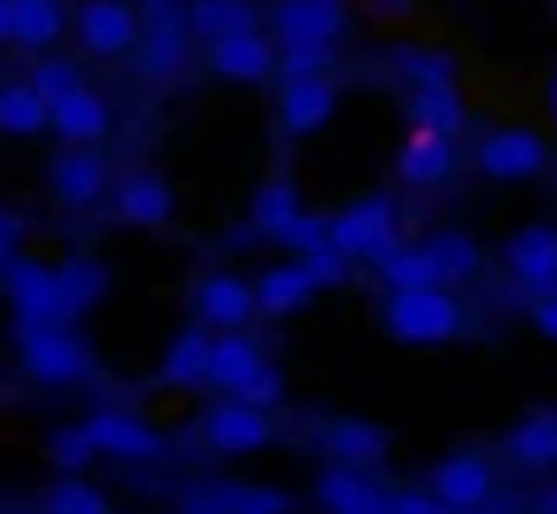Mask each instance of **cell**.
Listing matches in <instances>:
<instances>
[{
  "mask_svg": "<svg viewBox=\"0 0 557 514\" xmlns=\"http://www.w3.org/2000/svg\"><path fill=\"white\" fill-rule=\"evenodd\" d=\"M459 323L465 313L448 296V285H410V291H394L388 302V329L410 345H443L459 334Z\"/></svg>",
  "mask_w": 557,
  "mask_h": 514,
  "instance_id": "1",
  "label": "cell"
},
{
  "mask_svg": "<svg viewBox=\"0 0 557 514\" xmlns=\"http://www.w3.org/2000/svg\"><path fill=\"white\" fill-rule=\"evenodd\" d=\"M329 241L339 252H350V257H372V264L388 257L399 246V208H394V197H367V203L334 213L329 219Z\"/></svg>",
  "mask_w": 557,
  "mask_h": 514,
  "instance_id": "2",
  "label": "cell"
},
{
  "mask_svg": "<svg viewBox=\"0 0 557 514\" xmlns=\"http://www.w3.org/2000/svg\"><path fill=\"white\" fill-rule=\"evenodd\" d=\"M7 296H12V307H17V329L72 323V313H66V302H61L55 269L34 264V257H12V269H7Z\"/></svg>",
  "mask_w": 557,
  "mask_h": 514,
  "instance_id": "3",
  "label": "cell"
},
{
  "mask_svg": "<svg viewBox=\"0 0 557 514\" xmlns=\"http://www.w3.org/2000/svg\"><path fill=\"white\" fill-rule=\"evenodd\" d=\"M23 362L34 378L45 383H72L94 367L88 345L72 334V323H39V329H23Z\"/></svg>",
  "mask_w": 557,
  "mask_h": 514,
  "instance_id": "4",
  "label": "cell"
},
{
  "mask_svg": "<svg viewBox=\"0 0 557 514\" xmlns=\"http://www.w3.org/2000/svg\"><path fill=\"white\" fill-rule=\"evenodd\" d=\"M503 264H508V274H513L519 291L557 296V230L552 224H524L519 235H508Z\"/></svg>",
  "mask_w": 557,
  "mask_h": 514,
  "instance_id": "5",
  "label": "cell"
},
{
  "mask_svg": "<svg viewBox=\"0 0 557 514\" xmlns=\"http://www.w3.org/2000/svg\"><path fill=\"white\" fill-rule=\"evenodd\" d=\"M475 164L492 181H530V175L546 170V143L535 132H524V126H508V132H492L475 148Z\"/></svg>",
  "mask_w": 557,
  "mask_h": 514,
  "instance_id": "6",
  "label": "cell"
},
{
  "mask_svg": "<svg viewBox=\"0 0 557 514\" xmlns=\"http://www.w3.org/2000/svg\"><path fill=\"white\" fill-rule=\"evenodd\" d=\"M77 34H83L88 56H126L137 45L143 23L132 17V7H121V0H88L77 12Z\"/></svg>",
  "mask_w": 557,
  "mask_h": 514,
  "instance_id": "7",
  "label": "cell"
},
{
  "mask_svg": "<svg viewBox=\"0 0 557 514\" xmlns=\"http://www.w3.org/2000/svg\"><path fill=\"white\" fill-rule=\"evenodd\" d=\"M208 61H213V72H224L235 83H257V77H268L278 66L273 50H268V39L257 28H235L224 39H208Z\"/></svg>",
  "mask_w": 557,
  "mask_h": 514,
  "instance_id": "8",
  "label": "cell"
},
{
  "mask_svg": "<svg viewBox=\"0 0 557 514\" xmlns=\"http://www.w3.org/2000/svg\"><path fill=\"white\" fill-rule=\"evenodd\" d=\"M278 115H285V132H290V137H312V132L334 115V83H329L323 72L290 77V83H285V105H278Z\"/></svg>",
  "mask_w": 557,
  "mask_h": 514,
  "instance_id": "9",
  "label": "cell"
},
{
  "mask_svg": "<svg viewBox=\"0 0 557 514\" xmlns=\"http://www.w3.org/2000/svg\"><path fill=\"white\" fill-rule=\"evenodd\" d=\"M268 438H273V427H268L262 405L235 400V405H219V411L208 416V443H213L219 454H251V449H262Z\"/></svg>",
  "mask_w": 557,
  "mask_h": 514,
  "instance_id": "10",
  "label": "cell"
},
{
  "mask_svg": "<svg viewBox=\"0 0 557 514\" xmlns=\"http://www.w3.org/2000/svg\"><path fill=\"white\" fill-rule=\"evenodd\" d=\"M448 170H454V137L432 132V126H416L399 148V175L410 186H437V181H448Z\"/></svg>",
  "mask_w": 557,
  "mask_h": 514,
  "instance_id": "11",
  "label": "cell"
},
{
  "mask_svg": "<svg viewBox=\"0 0 557 514\" xmlns=\"http://www.w3.org/2000/svg\"><path fill=\"white\" fill-rule=\"evenodd\" d=\"M388 498L394 492H377L372 476L361 465H345V460L318 481V503L334 509V514H377V509H388Z\"/></svg>",
  "mask_w": 557,
  "mask_h": 514,
  "instance_id": "12",
  "label": "cell"
},
{
  "mask_svg": "<svg viewBox=\"0 0 557 514\" xmlns=\"http://www.w3.org/2000/svg\"><path fill=\"white\" fill-rule=\"evenodd\" d=\"M88 438H94V449H104V454H121V460H153L164 443H159V432H148L137 416H126V411H99V416H88Z\"/></svg>",
  "mask_w": 557,
  "mask_h": 514,
  "instance_id": "13",
  "label": "cell"
},
{
  "mask_svg": "<svg viewBox=\"0 0 557 514\" xmlns=\"http://www.w3.org/2000/svg\"><path fill=\"white\" fill-rule=\"evenodd\" d=\"M492 492V465L481 454H454L437 465V503L443 509H481Z\"/></svg>",
  "mask_w": 557,
  "mask_h": 514,
  "instance_id": "14",
  "label": "cell"
},
{
  "mask_svg": "<svg viewBox=\"0 0 557 514\" xmlns=\"http://www.w3.org/2000/svg\"><path fill=\"white\" fill-rule=\"evenodd\" d=\"M278 39H334L345 28V0H278Z\"/></svg>",
  "mask_w": 557,
  "mask_h": 514,
  "instance_id": "15",
  "label": "cell"
},
{
  "mask_svg": "<svg viewBox=\"0 0 557 514\" xmlns=\"http://www.w3.org/2000/svg\"><path fill=\"white\" fill-rule=\"evenodd\" d=\"M50 126H55L66 143H99V137L110 132V110H104V99L83 83V88H72L66 99L50 105Z\"/></svg>",
  "mask_w": 557,
  "mask_h": 514,
  "instance_id": "16",
  "label": "cell"
},
{
  "mask_svg": "<svg viewBox=\"0 0 557 514\" xmlns=\"http://www.w3.org/2000/svg\"><path fill=\"white\" fill-rule=\"evenodd\" d=\"M50 181H55V197H61V203L88 208V203L104 192V159H99L88 143H77V148H66V154L55 159Z\"/></svg>",
  "mask_w": 557,
  "mask_h": 514,
  "instance_id": "17",
  "label": "cell"
},
{
  "mask_svg": "<svg viewBox=\"0 0 557 514\" xmlns=\"http://www.w3.org/2000/svg\"><path fill=\"white\" fill-rule=\"evenodd\" d=\"M312 291H318V280L307 274V264H278V269H268V274L251 285L257 313H268V318H285V313L307 307Z\"/></svg>",
  "mask_w": 557,
  "mask_h": 514,
  "instance_id": "18",
  "label": "cell"
},
{
  "mask_svg": "<svg viewBox=\"0 0 557 514\" xmlns=\"http://www.w3.org/2000/svg\"><path fill=\"white\" fill-rule=\"evenodd\" d=\"M197 313H202V323H213V329H240V323L257 313V296H251L240 280L213 274V280L197 285Z\"/></svg>",
  "mask_w": 557,
  "mask_h": 514,
  "instance_id": "19",
  "label": "cell"
},
{
  "mask_svg": "<svg viewBox=\"0 0 557 514\" xmlns=\"http://www.w3.org/2000/svg\"><path fill=\"white\" fill-rule=\"evenodd\" d=\"M262 367V356H257V340H246V334H219L213 345H208V383H219V389H240L251 372Z\"/></svg>",
  "mask_w": 557,
  "mask_h": 514,
  "instance_id": "20",
  "label": "cell"
},
{
  "mask_svg": "<svg viewBox=\"0 0 557 514\" xmlns=\"http://www.w3.org/2000/svg\"><path fill=\"white\" fill-rule=\"evenodd\" d=\"M186 34H191L186 23H170V28H148V34H137V66H143L148 77H175V72L186 66V50H191Z\"/></svg>",
  "mask_w": 557,
  "mask_h": 514,
  "instance_id": "21",
  "label": "cell"
},
{
  "mask_svg": "<svg viewBox=\"0 0 557 514\" xmlns=\"http://www.w3.org/2000/svg\"><path fill=\"white\" fill-rule=\"evenodd\" d=\"M508 454H513L519 465H530V470L557 465V411H535V416H524V421L508 432Z\"/></svg>",
  "mask_w": 557,
  "mask_h": 514,
  "instance_id": "22",
  "label": "cell"
},
{
  "mask_svg": "<svg viewBox=\"0 0 557 514\" xmlns=\"http://www.w3.org/2000/svg\"><path fill=\"white\" fill-rule=\"evenodd\" d=\"M186 28L197 39H224L235 28H257V7H251V0H191Z\"/></svg>",
  "mask_w": 557,
  "mask_h": 514,
  "instance_id": "23",
  "label": "cell"
},
{
  "mask_svg": "<svg viewBox=\"0 0 557 514\" xmlns=\"http://www.w3.org/2000/svg\"><path fill=\"white\" fill-rule=\"evenodd\" d=\"M410 121L454 137V132L465 126V105H459L454 83H416V94H410Z\"/></svg>",
  "mask_w": 557,
  "mask_h": 514,
  "instance_id": "24",
  "label": "cell"
},
{
  "mask_svg": "<svg viewBox=\"0 0 557 514\" xmlns=\"http://www.w3.org/2000/svg\"><path fill=\"white\" fill-rule=\"evenodd\" d=\"M170 186L159 181V175H126V186H121V197H115V208H121V219L126 224H164L170 219Z\"/></svg>",
  "mask_w": 557,
  "mask_h": 514,
  "instance_id": "25",
  "label": "cell"
},
{
  "mask_svg": "<svg viewBox=\"0 0 557 514\" xmlns=\"http://www.w3.org/2000/svg\"><path fill=\"white\" fill-rule=\"evenodd\" d=\"M421 246H426V257H432V269H437L443 285H459V280H470V274L481 269V246H475L470 235H459V230H437V235L421 241Z\"/></svg>",
  "mask_w": 557,
  "mask_h": 514,
  "instance_id": "26",
  "label": "cell"
},
{
  "mask_svg": "<svg viewBox=\"0 0 557 514\" xmlns=\"http://www.w3.org/2000/svg\"><path fill=\"white\" fill-rule=\"evenodd\" d=\"M55 280H61V302H66L72 318H83L104 296V285H110L104 264H94V257H66V264L55 269Z\"/></svg>",
  "mask_w": 557,
  "mask_h": 514,
  "instance_id": "27",
  "label": "cell"
},
{
  "mask_svg": "<svg viewBox=\"0 0 557 514\" xmlns=\"http://www.w3.org/2000/svg\"><path fill=\"white\" fill-rule=\"evenodd\" d=\"M12 39L45 50L61 39V0H12Z\"/></svg>",
  "mask_w": 557,
  "mask_h": 514,
  "instance_id": "28",
  "label": "cell"
},
{
  "mask_svg": "<svg viewBox=\"0 0 557 514\" xmlns=\"http://www.w3.org/2000/svg\"><path fill=\"white\" fill-rule=\"evenodd\" d=\"M329 449H334V460H345V465H372V460H383L388 432L372 427V421H334V427H329Z\"/></svg>",
  "mask_w": 557,
  "mask_h": 514,
  "instance_id": "29",
  "label": "cell"
},
{
  "mask_svg": "<svg viewBox=\"0 0 557 514\" xmlns=\"http://www.w3.org/2000/svg\"><path fill=\"white\" fill-rule=\"evenodd\" d=\"M186 509H246V514H278L290 509L285 492H268V487H213V492H191Z\"/></svg>",
  "mask_w": 557,
  "mask_h": 514,
  "instance_id": "30",
  "label": "cell"
},
{
  "mask_svg": "<svg viewBox=\"0 0 557 514\" xmlns=\"http://www.w3.org/2000/svg\"><path fill=\"white\" fill-rule=\"evenodd\" d=\"M45 121H50V105L34 94V83H12V88H0V132L28 137V132H45Z\"/></svg>",
  "mask_w": 557,
  "mask_h": 514,
  "instance_id": "31",
  "label": "cell"
},
{
  "mask_svg": "<svg viewBox=\"0 0 557 514\" xmlns=\"http://www.w3.org/2000/svg\"><path fill=\"white\" fill-rule=\"evenodd\" d=\"M301 213V197H296V186L290 181H268L262 192H257V203H251V224L262 230V235H285V224Z\"/></svg>",
  "mask_w": 557,
  "mask_h": 514,
  "instance_id": "32",
  "label": "cell"
},
{
  "mask_svg": "<svg viewBox=\"0 0 557 514\" xmlns=\"http://www.w3.org/2000/svg\"><path fill=\"white\" fill-rule=\"evenodd\" d=\"M377 269H383V280L394 285V291H410V285H443L437 280V269H432V257H426V246H394L388 257H377Z\"/></svg>",
  "mask_w": 557,
  "mask_h": 514,
  "instance_id": "33",
  "label": "cell"
},
{
  "mask_svg": "<svg viewBox=\"0 0 557 514\" xmlns=\"http://www.w3.org/2000/svg\"><path fill=\"white\" fill-rule=\"evenodd\" d=\"M208 334L202 329H191V334H181L175 345H170V356H164V378L170 383H208Z\"/></svg>",
  "mask_w": 557,
  "mask_h": 514,
  "instance_id": "34",
  "label": "cell"
},
{
  "mask_svg": "<svg viewBox=\"0 0 557 514\" xmlns=\"http://www.w3.org/2000/svg\"><path fill=\"white\" fill-rule=\"evenodd\" d=\"M301 264H307V274H312L318 285H339V280H350V264H356V257L339 252L334 241H318V246L301 252Z\"/></svg>",
  "mask_w": 557,
  "mask_h": 514,
  "instance_id": "35",
  "label": "cell"
},
{
  "mask_svg": "<svg viewBox=\"0 0 557 514\" xmlns=\"http://www.w3.org/2000/svg\"><path fill=\"white\" fill-rule=\"evenodd\" d=\"M334 61V39H285V77H307V72H323Z\"/></svg>",
  "mask_w": 557,
  "mask_h": 514,
  "instance_id": "36",
  "label": "cell"
},
{
  "mask_svg": "<svg viewBox=\"0 0 557 514\" xmlns=\"http://www.w3.org/2000/svg\"><path fill=\"white\" fill-rule=\"evenodd\" d=\"M399 72L410 83H454V56H443V50H399Z\"/></svg>",
  "mask_w": 557,
  "mask_h": 514,
  "instance_id": "37",
  "label": "cell"
},
{
  "mask_svg": "<svg viewBox=\"0 0 557 514\" xmlns=\"http://www.w3.org/2000/svg\"><path fill=\"white\" fill-rule=\"evenodd\" d=\"M28 83H34V94H39L45 105H55V99H66L72 88H83V72H77L72 61H45Z\"/></svg>",
  "mask_w": 557,
  "mask_h": 514,
  "instance_id": "38",
  "label": "cell"
},
{
  "mask_svg": "<svg viewBox=\"0 0 557 514\" xmlns=\"http://www.w3.org/2000/svg\"><path fill=\"white\" fill-rule=\"evenodd\" d=\"M235 400H246V405H278V400H285V383H278L273 367H257V372L235 389Z\"/></svg>",
  "mask_w": 557,
  "mask_h": 514,
  "instance_id": "39",
  "label": "cell"
},
{
  "mask_svg": "<svg viewBox=\"0 0 557 514\" xmlns=\"http://www.w3.org/2000/svg\"><path fill=\"white\" fill-rule=\"evenodd\" d=\"M88 454H94V438H88V427H61V438H55V465H66V470H83V465H88Z\"/></svg>",
  "mask_w": 557,
  "mask_h": 514,
  "instance_id": "40",
  "label": "cell"
},
{
  "mask_svg": "<svg viewBox=\"0 0 557 514\" xmlns=\"http://www.w3.org/2000/svg\"><path fill=\"white\" fill-rule=\"evenodd\" d=\"M50 509H66V514H104V498L94 487H77V481H61L50 492Z\"/></svg>",
  "mask_w": 557,
  "mask_h": 514,
  "instance_id": "41",
  "label": "cell"
},
{
  "mask_svg": "<svg viewBox=\"0 0 557 514\" xmlns=\"http://www.w3.org/2000/svg\"><path fill=\"white\" fill-rule=\"evenodd\" d=\"M285 246H296V252H307V246H318V241H329V219H318V213H296L290 224H285V235H278Z\"/></svg>",
  "mask_w": 557,
  "mask_h": 514,
  "instance_id": "42",
  "label": "cell"
},
{
  "mask_svg": "<svg viewBox=\"0 0 557 514\" xmlns=\"http://www.w3.org/2000/svg\"><path fill=\"white\" fill-rule=\"evenodd\" d=\"M530 323H535L546 340H557V296H535V302H530Z\"/></svg>",
  "mask_w": 557,
  "mask_h": 514,
  "instance_id": "43",
  "label": "cell"
},
{
  "mask_svg": "<svg viewBox=\"0 0 557 514\" xmlns=\"http://www.w3.org/2000/svg\"><path fill=\"white\" fill-rule=\"evenodd\" d=\"M367 7H372L377 17H405V12H410V0H367Z\"/></svg>",
  "mask_w": 557,
  "mask_h": 514,
  "instance_id": "44",
  "label": "cell"
},
{
  "mask_svg": "<svg viewBox=\"0 0 557 514\" xmlns=\"http://www.w3.org/2000/svg\"><path fill=\"white\" fill-rule=\"evenodd\" d=\"M0 39H12V0H0Z\"/></svg>",
  "mask_w": 557,
  "mask_h": 514,
  "instance_id": "45",
  "label": "cell"
},
{
  "mask_svg": "<svg viewBox=\"0 0 557 514\" xmlns=\"http://www.w3.org/2000/svg\"><path fill=\"white\" fill-rule=\"evenodd\" d=\"M546 110H552V121H557V77H552V88H546Z\"/></svg>",
  "mask_w": 557,
  "mask_h": 514,
  "instance_id": "46",
  "label": "cell"
},
{
  "mask_svg": "<svg viewBox=\"0 0 557 514\" xmlns=\"http://www.w3.org/2000/svg\"><path fill=\"white\" fill-rule=\"evenodd\" d=\"M541 509H557V492H546V498H541Z\"/></svg>",
  "mask_w": 557,
  "mask_h": 514,
  "instance_id": "47",
  "label": "cell"
}]
</instances>
